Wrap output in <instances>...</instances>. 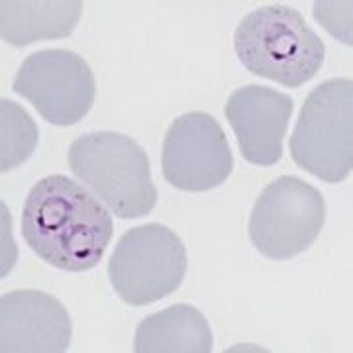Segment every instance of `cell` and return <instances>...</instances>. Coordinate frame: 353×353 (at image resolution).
I'll return each instance as SVG.
<instances>
[{"mask_svg": "<svg viewBox=\"0 0 353 353\" xmlns=\"http://www.w3.org/2000/svg\"><path fill=\"white\" fill-rule=\"evenodd\" d=\"M0 171H10L28 161L38 145V128L22 106L10 99L0 101Z\"/></svg>", "mask_w": 353, "mask_h": 353, "instance_id": "cell-13", "label": "cell"}, {"mask_svg": "<svg viewBox=\"0 0 353 353\" xmlns=\"http://www.w3.org/2000/svg\"><path fill=\"white\" fill-rule=\"evenodd\" d=\"M234 48L241 65L257 77L299 88L322 69L326 48L292 6L269 4L250 12L238 26Z\"/></svg>", "mask_w": 353, "mask_h": 353, "instance_id": "cell-2", "label": "cell"}, {"mask_svg": "<svg viewBox=\"0 0 353 353\" xmlns=\"http://www.w3.org/2000/svg\"><path fill=\"white\" fill-rule=\"evenodd\" d=\"M63 304L41 290H12L0 299V352L63 353L71 343Z\"/></svg>", "mask_w": 353, "mask_h": 353, "instance_id": "cell-10", "label": "cell"}, {"mask_svg": "<svg viewBox=\"0 0 353 353\" xmlns=\"http://www.w3.org/2000/svg\"><path fill=\"white\" fill-rule=\"evenodd\" d=\"M326 222L322 192L299 176L267 185L250 216L253 248L267 259L287 261L306 252Z\"/></svg>", "mask_w": 353, "mask_h": 353, "instance_id": "cell-6", "label": "cell"}, {"mask_svg": "<svg viewBox=\"0 0 353 353\" xmlns=\"http://www.w3.org/2000/svg\"><path fill=\"white\" fill-rule=\"evenodd\" d=\"M165 181L185 192H206L224 185L234 169L226 134L214 116L187 112L167 130L161 152Z\"/></svg>", "mask_w": 353, "mask_h": 353, "instance_id": "cell-8", "label": "cell"}, {"mask_svg": "<svg viewBox=\"0 0 353 353\" xmlns=\"http://www.w3.org/2000/svg\"><path fill=\"white\" fill-rule=\"evenodd\" d=\"M292 108L290 97L261 85L238 88L230 94L224 114L245 161L259 167L281 161Z\"/></svg>", "mask_w": 353, "mask_h": 353, "instance_id": "cell-9", "label": "cell"}, {"mask_svg": "<svg viewBox=\"0 0 353 353\" xmlns=\"http://www.w3.org/2000/svg\"><path fill=\"white\" fill-rule=\"evenodd\" d=\"M183 240L163 224L132 228L114 248L108 279L114 292L132 306H145L173 294L187 273Z\"/></svg>", "mask_w": 353, "mask_h": 353, "instance_id": "cell-5", "label": "cell"}, {"mask_svg": "<svg viewBox=\"0 0 353 353\" xmlns=\"http://www.w3.org/2000/svg\"><path fill=\"white\" fill-rule=\"evenodd\" d=\"M83 12L81 0L59 2H0V36L14 48L73 34Z\"/></svg>", "mask_w": 353, "mask_h": 353, "instance_id": "cell-12", "label": "cell"}, {"mask_svg": "<svg viewBox=\"0 0 353 353\" xmlns=\"http://www.w3.org/2000/svg\"><path fill=\"white\" fill-rule=\"evenodd\" d=\"M14 92L34 104L53 126H73L94 104L97 85L88 63L69 50L28 55L14 79Z\"/></svg>", "mask_w": 353, "mask_h": 353, "instance_id": "cell-7", "label": "cell"}, {"mask_svg": "<svg viewBox=\"0 0 353 353\" xmlns=\"http://www.w3.org/2000/svg\"><path fill=\"white\" fill-rule=\"evenodd\" d=\"M292 161L336 185L353 169V81L328 79L306 97L289 141Z\"/></svg>", "mask_w": 353, "mask_h": 353, "instance_id": "cell-4", "label": "cell"}, {"mask_svg": "<svg viewBox=\"0 0 353 353\" xmlns=\"http://www.w3.org/2000/svg\"><path fill=\"white\" fill-rule=\"evenodd\" d=\"M67 163L118 218L148 216L157 204L148 153L130 136L110 130L79 136L69 145Z\"/></svg>", "mask_w": 353, "mask_h": 353, "instance_id": "cell-3", "label": "cell"}, {"mask_svg": "<svg viewBox=\"0 0 353 353\" xmlns=\"http://www.w3.org/2000/svg\"><path fill=\"white\" fill-rule=\"evenodd\" d=\"M112 234L108 208L71 176H43L24 202L22 238L55 269L90 271L101 263Z\"/></svg>", "mask_w": 353, "mask_h": 353, "instance_id": "cell-1", "label": "cell"}, {"mask_svg": "<svg viewBox=\"0 0 353 353\" xmlns=\"http://www.w3.org/2000/svg\"><path fill=\"white\" fill-rule=\"evenodd\" d=\"M212 345L208 320L190 304H175L148 316L134 338L138 353H210Z\"/></svg>", "mask_w": 353, "mask_h": 353, "instance_id": "cell-11", "label": "cell"}]
</instances>
